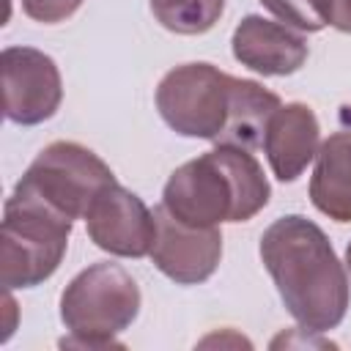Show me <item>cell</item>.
<instances>
[{
	"label": "cell",
	"instance_id": "obj_8",
	"mask_svg": "<svg viewBox=\"0 0 351 351\" xmlns=\"http://www.w3.org/2000/svg\"><path fill=\"white\" fill-rule=\"evenodd\" d=\"M85 228L90 241L118 258L151 255L156 239L154 211L126 186L107 184L85 211Z\"/></svg>",
	"mask_w": 351,
	"mask_h": 351
},
{
	"label": "cell",
	"instance_id": "obj_11",
	"mask_svg": "<svg viewBox=\"0 0 351 351\" xmlns=\"http://www.w3.org/2000/svg\"><path fill=\"white\" fill-rule=\"evenodd\" d=\"M318 118L307 104H280L271 112L261 143L271 173L280 181H296L318 154Z\"/></svg>",
	"mask_w": 351,
	"mask_h": 351
},
{
	"label": "cell",
	"instance_id": "obj_5",
	"mask_svg": "<svg viewBox=\"0 0 351 351\" xmlns=\"http://www.w3.org/2000/svg\"><path fill=\"white\" fill-rule=\"evenodd\" d=\"M71 228V217L14 189L3 206L0 236V280L5 291L49 280L66 255Z\"/></svg>",
	"mask_w": 351,
	"mask_h": 351
},
{
	"label": "cell",
	"instance_id": "obj_6",
	"mask_svg": "<svg viewBox=\"0 0 351 351\" xmlns=\"http://www.w3.org/2000/svg\"><path fill=\"white\" fill-rule=\"evenodd\" d=\"M107 184H115V176L101 156L80 143L58 140L38 151L14 189L80 219Z\"/></svg>",
	"mask_w": 351,
	"mask_h": 351
},
{
	"label": "cell",
	"instance_id": "obj_4",
	"mask_svg": "<svg viewBox=\"0 0 351 351\" xmlns=\"http://www.w3.org/2000/svg\"><path fill=\"white\" fill-rule=\"evenodd\" d=\"M140 313V288L134 277L110 261L82 269L60 296V321L69 337L60 346L82 348H112L121 335Z\"/></svg>",
	"mask_w": 351,
	"mask_h": 351
},
{
	"label": "cell",
	"instance_id": "obj_1",
	"mask_svg": "<svg viewBox=\"0 0 351 351\" xmlns=\"http://www.w3.org/2000/svg\"><path fill=\"white\" fill-rule=\"evenodd\" d=\"M277 107V93L252 80L230 77L211 63L176 66L156 88V110L176 134L217 145H261Z\"/></svg>",
	"mask_w": 351,
	"mask_h": 351
},
{
	"label": "cell",
	"instance_id": "obj_10",
	"mask_svg": "<svg viewBox=\"0 0 351 351\" xmlns=\"http://www.w3.org/2000/svg\"><path fill=\"white\" fill-rule=\"evenodd\" d=\"M230 44L233 58L263 77L293 74L307 60V41L299 33L258 14H250L236 25Z\"/></svg>",
	"mask_w": 351,
	"mask_h": 351
},
{
	"label": "cell",
	"instance_id": "obj_16",
	"mask_svg": "<svg viewBox=\"0 0 351 351\" xmlns=\"http://www.w3.org/2000/svg\"><path fill=\"white\" fill-rule=\"evenodd\" d=\"M318 14L324 25H332L340 33H351V0H318Z\"/></svg>",
	"mask_w": 351,
	"mask_h": 351
},
{
	"label": "cell",
	"instance_id": "obj_12",
	"mask_svg": "<svg viewBox=\"0 0 351 351\" xmlns=\"http://www.w3.org/2000/svg\"><path fill=\"white\" fill-rule=\"evenodd\" d=\"M313 206L335 222H351V129L329 134L318 154L310 178Z\"/></svg>",
	"mask_w": 351,
	"mask_h": 351
},
{
	"label": "cell",
	"instance_id": "obj_13",
	"mask_svg": "<svg viewBox=\"0 0 351 351\" xmlns=\"http://www.w3.org/2000/svg\"><path fill=\"white\" fill-rule=\"evenodd\" d=\"M225 11V0H151L154 19L178 36L211 30Z\"/></svg>",
	"mask_w": 351,
	"mask_h": 351
},
{
	"label": "cell",
	"instance_id": "obj_14",
	"mask_svg": "<svg viewBox=\"0 0 351 351\" xmlns=\"http://www.w3.org/2000/svg\"><path fill=\"white\" fill-rule=\"evenodd\" d=\"M261 3L266 11H271L285 25H293L296 30L315 33V30L326 27L318 14V0H261Z\"/></svg>",
	"mask_w": 351,
	"mask_h": 351
},
{
	"label": "cell",
	"instance_id": "obj_15",
	"mask_svg": "<svg viewBox=\"0 0 351 351\" xmlns=\"http://www.w3.org/2000/svg\"><path fill=\"white\" fill-rule=\"evenodd\" d=\"M82 5V0H22V11L44 25H55L63 22L66 16H71L77 8Z\"/></svg>",
	"mask_w": 351,
	"mask_h": 351
},
{
	"label": "cell",
	"instance_id": "obj_2",
	"mask_svg": "<svg viewBox=\"0 0 351 351\" xmlns=\"http://www.w3.org/2000/svg\"><path fill=\"white\" fill-rule=\"evenodd\" d=\"M261 261L282 304L304 332L335 329L348 310L351 291L326 233L302 214L274 219L261 236Z\"/></svg>",
	"mask_w": 351,
	"mask_h": 351
},
{
	"label": "cell",
	"instance_id": "obj_17",
	"mask_svg": "<svg viewBox=\"0 0 351 351\" xmlns=\"http://www.w3.org/2000/svg\"><path fill=\"white\" fill-rule=\"evenodd\" d=\"M346 266L351 269V241H348V247H346Z\"/></svg>",
	"mask_w": 351,
	"mask_h": 351
},
{
	"label": "cell",
	"instance_id": "obj_3",
	"mask_svg": "<svg viewBox=\"0 0 351 351\" xmlns=\"http://www.w3.org/2000/svg\"><path fill=\"white\" fill-rule=\"evenodd\" d=\"M269 195L271 186L250 148L217 145L173 170L162 189V206L186 225L214 228L252 219Z\"/></svg>",
	"mask_w": 351,
	"mask_h": 351
},
{
	"label": "cell",
	"instance_id": "obj_9",
	"mask_svg": "<svg viewBox=\"0 0 351 351\" xmlns=\"http://www.w3.org/2000/svg\"><path fill=\"white\" fill-rule=\"evenodd\" d=\"M156 239L151 247L154 266L178 285H197L214 274L222 258L219 228H197L176 219L162 203L154 208Z\"/></svg>",
	"mask_w": 351,
	"mask_h": 351
},
{
	"label": "cell",
	"instance_id": "obj_7",
	"mask_svg": "<svg viewBox=\"0 0 351 351\" xmlns=\"http://www.w3.org/2000/svg\"><path fill=\"white\" fill-rule=\"evenodd\" d=\"M0 63L5 118L19 126L49 121L63 99V82L55 60L33 47H5Z\"/></svg>",
	"mask_w": 351,
	"mask_h": 351
}]
</instances>
